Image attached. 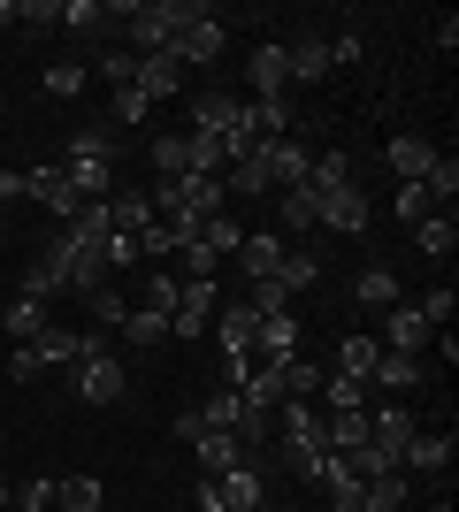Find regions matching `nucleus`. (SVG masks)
Wrapping results in <instances>:
<instances>
[{"mask_svg": "<svg viewBox=\"0 0 459 512\" xmlns=\"http://www.w3.org/2000/svg\"><path fill=\"white\" fill-rule=\"evenodd\" d=\"M222 46H230L222 16H215V8H192V0H184V23H176V39H169V62H176V69H192V62L207 69Z\"/></svg>", "mask_w": 459, "mask_h": 512, "instance_id": "nucleus-1", "label": "nucleus"}, {"mask_svg": "<svg viewBox=\"0 0 459 512\" xmlns=\"http://www.w3.org/2000/svg\"><path fill=\"white\" fill-rule=\"evenodd\" d=\"M176 436H184V444H199V474H207V482H215V474H230V467H253V451H245L230 428H199L192 413H184V421H176Z\"/></svg>", "mask_w": 459, "mask_h": 512, "instance_id": "nucleus-2", "label": "nucleus"}, {"mask_svg": "<svg viewBox=\"0 0 459 512\" xmlns=\"http://www.w3.org/2000/svg\"><path fill=\"white\" fill-rule=\"evenodd\" d=\"M123 390H131V367H123V352H115V344L77 360V398H85V406H115Z\"/></svg>", "mask_w": 459, "mask_h": 512, "instance_id": "nucleus-3", "label": "nucleus"}, {"mask_svg": "<svg viewBox=\"0 0 459 512\" xmlns=\"http://www.w3.org/2000/svg\"><path fill=\"white\" fill-rule=\"evenodd\" d=\"M176 23H184V0H138V8H131V39H138V54H169Z\"/></svg>", "mask_w": 459, "mask_h": 512, "instance_id": "nucleus-4", "label": "nucleus"}, {"mask_svg": "<svg viewBox=\"0 0 459 512\" xmlns=\"http://www.w3.org/2000/svg\"><path fill=\"white\" fill-rule=\"evenodd\" d=\"M261 161H268V192H291V184H306V169H314V146L291 130V138H268Z\"/></svg>", "mask_w": 459, "mask_h": 512, "instance_id": "nucleus-5", "label": "nucleus"}, {"mask_svg": "<svg viewBox=\"0 0 459 512\" xmlns=\"http://www.w3.org/2000/svg\"><path fill=\"white\" fill-rule=\"evenodd\" d=\"M215 321V283H199V276H184L176 283V306H169V337H192L199 344V329Z\"/></svg>", "mask_w": 459, "mask_h": 512, "instance_id": "nucleus-6", "label": "nucleus"}, {"mask_svg": "<svg viewBox=\"0 0 459 512\" xmlns=\"http://www.w3.org/2000/svg\"><path fill=\"white\" fill-rule=\"evenodd\" d=\"M322 230H337V237H360L375 222V199L360 192V184H345V192H322V214H314Z\"/></svg>", "mask_w": 459, "mask_h": 512, "instance_id": "nucleus-7", "label": "nucleus"}, {"mask_svg": "<svg viewBox=\"0 0 459 512\" xmlns=\"http://www.w3.org/2000/svg\"><path fill=\"white\" fill-rule=\"evenodd\" d=\"M429 337H437V329H429V314L398 299L391 321H383V352H406V360H421V352H429Z\"/></svg>", "mask_w": 459, "mask_h": 512, "instance_id": "nucleus-8", "label": "nucleus"}, {"mask_svg": "<svg viewBox=\"0 0 459 512\" xmlns=\"http://www.w3.org/2000/svg\"><path fill=\"white\" fill-rule=\"evenodd\" d=\"M23 199H39V207H54L69 222V214L85 207V199H77V184H69V169L62 161H54V169H23Z\"/></svg>", "mask_w": 459, "mask_h": 512, "instance_id": "nucleus-9", "label": "nucleus"}, {"mask_svg": "<svg viewBox=\"0 0 459 512\" xmlns=\"http://www.w3.org/2000/svg\"><path fill=\"white\" fill-rule=\"evenodd\" d=\"M414 436H421V421H414V413H406V406H383V413H368V444L383 451L391 467H398V459H406V444H414Z\"/></svg>", "mask_w": 459, "mask_h": 512, "instance_id": "nucleus-10", "label": "nucleus"}, {"mask_svg": "<svg viewBox=\"0 0 459 512\" xmlns=\"http://www.w3.org/2000/svg\"><path fill=\"white\" fill-rule=\"evenodd\" d=\"M100 207H108V237H131V245H138V237L153 230V199L138 192V184H123V192L100 199Z\"/></svg>", "mask_w": 459, "mask_h": 512, "instance_id": "nucleus-11", "label": "nucleus"}, {"mask_svg": "<svg viewBox=\"0 0 459 512\" xmlns=\"http://www.w3.org/2000/svg\"><path fill=\"white\" fill-rule=\"evenodd\" d=\"M245 77L261 85V100H291V54L276 39H261L253 46V62H245Z\"/></svg>", "mask_w": 459, "mask_h": 512, "instance_id": "nucleus-12", "label": "nucleus"}, {"mask_svg": "<svg viewBox=\"0 0 459 512\" xmlns=\"http://www.w3.org/2000/svg\"><path fill=\"white\" fill-rule=\"evenodd\" d=\"M192 245H199V253H207V260L222 268V260H238V245H245V222H238L230 207H222V214H207V222L192 230Z\"/></svg>", "mask_w": 459, "mask_h": 512, "instance_id": "nucleus-13", "label": "nucleus"}, {"mask_svg": "<svg viewBox=\"0 0 459 512\" xmlns=\"http://www.w3.org/2000/svg\"><path fill=\"white\" fill-rule=\"evenodd\" d=\"M207 329L222 337V360H238V352H253V329H261V314L238 299V306H215V321H207Z\"/></svg>", "mask_w": 459, "mask_h": 512, "instance_id": "nucleus-14", "label": "nucleus"}, {"mask_svg": "<svg viewBox=\"0 0 459 512\" xmlns=\"http://www.w3.org/2000/svg\"><path fill=\"white\" fill-rule=\"evenodd\" d=\"M406 505H414V474H406V467L360 482V512H406Z\"/></svg>", "mask_w": 459, "mask_h": 512, "instance_id": "nucleus-15", "label": "nucleus"}, {"mask_svg": "<svg viewBox=\"0 0 459 512\" xmlns=\"http://www.w3.org/2000/svg\"><path fill=\"white\" fill-rule=\"evenodd\" d=\"M215 497H222V512H268L261 467H230V474H215Z\"/></svg>", "mask_w": 459, "mask_h": 512, "instance_id": "nucleus-16", "label": "nucleus"}, {"mask_svg": "<svg viewBox=\"0 0 459 512\" xmlns=\"http://www.w3.org/2000/svg\"><path fill=\"white\" fill-rule=\"evenodd\" d=\"M398 467H406V474H444V467H452V428H421Z\"/></svg>", "mask_w": 459, "mask_h": 512, "instance_id": "nucleus-17", "label": "nucleus"}, {"mask_svg": "<svg viewBox=\"0 0 459 512\" xmlns=\"http://www.w3.org/2000/svg\"><path fill=\"white\" fill-rule=\"evenodd\" d=\"M284 253H291L284 237H268V230H245V245H238V268H245L253 283H261V276H276V268H284Z\"/></svg>", "mask_w": 459, "mask_h": 512, "instance_id": "nucleus-18", "label": "nucleus"}, {"mask_svg": "<svg viewBox=\"0 0 459 512\" xmlns=\"http://www.w3.org/2000/svg\"><path fill=\"white\" fill-rule=\"evenodd\" d=\"M383 161L398 169V184H421V176H429V161H437V146L406 130V138H391V146H383Z\"/></svg>", "mask_w": 459, "mask_h": 512, "instance_id": "nucleus-19", "label": "nucleus"}, {"mask_svg": "<svg viewBox=\"0 0 459 512\" xmlns=\"http://www.w3.org/2000/svg\"><path fill=\"white\" fill-rule=\"evenodd\" d=\"M253 352H261V360H299V314H268L261 329H253Z\"/></svg>", "mask_w": 459, "mask_h": 512, "instance_id": "nucleus-20", "label": "nucleus"}, {"mask_svg": "<svg viewBox=\"0 0 459 512\" xmlns=\"http://www.w3.org/2000/svg\"><path fill=\"white\" fill-rule=\"evenodd\" d=\"M31 352H39V367H77V352H85V329H62V321H46L39 337H31Z\"/></svg>", "mask_w": 459, "mask_h": 512, "instance_id": "nucleus-21", "label": "nucleus"}, {"mask_svg": "<svg viewBox=\"0 0 459 512\" xmlns=\"http://www.w3.org/2000/svg\"><path fill=\"white\" fill-rule=\"evenodd\" d=\"M131 85L146 92V100H169V92H184V69H176L169 54H138V69H131Z\"/></svg>", "mask_w": 459, "mask_h": 512, "instance_id": "nucleus-22", "label": "nucleus"}, {"mask_svg": "<svg viewBox=\"0 0 459 512\" xmlns=\"http://www.w3.org/2000/svg\"><path fill=\"white\" fill-rule=\"evenodd\" d=\"M46 321H54V306H46V299H23V291H16L8 306H0V329H8L16 344H31V337L46 329Z\"/></svg>", "mask_w": 459, "mask_h": 512, "instance_id": "nucleus-23", "label": "nucleus"}, {"mask_svg": "<svg viewBox=\"0 0 459 512\" xmlns=\"http://www.w3.org/2000/svg\"><path fill=\"white\" fill-rule=\"evenodd\" d=\"M276 428H284V444H322V413H314V398H284V406H276Z\"/></svg>", "mask_w": 459, "mask_h": 512, "instance_id": "nucleus-24", "label": "nucleus"}, {"mask_svg": "<svg viewBox=\"0 0 459 512\" xmlns=\"http://www.w3.org/2000/svg\"><path fill=\"white\" fill-rule=\"evenodd\" d=\"M291 85H322L329 77V39H291Z\"/></svg>", "mask_w": 459, "mask_h": 512, "instance_id": "nucleus-25", "label": "nucleus"}, {"mask_svg": "<svg viewBox=\"0 0 459 512\" xmlns=\"http://www.w3.org/2000/svg\"><path fill=\"white\" fill-rule=\"evenodd\" d=\"M69 184H77V199H115L123 184H115V161H62Z\"/></svg>", "mask_w": 459, "mask_h": 512, "instance_id": "nucleus-26", "label": "nucleus"}, {"mask_svg": "<svg viewBox=\"0 0 459 512\" xmlns=\"http://www.w3.org/2000/svg\"><path fill=\"white\" fill-rule=\"evenodd\" d=\"M322 444H329V451H360V444H368V406L329 413V421H322Z\"/></svg>", "mask_w": 459, "mask_h": 512, "instance_id": "nucleus-27", "label": "nucleus"}, {"mask_svg": "<svg viewBox=\"0 0 459 512\" xmlns=\"http://www.w3.org/2000/svg\"><path fill=\"white\" fill-rule=\"evenodd\" d=\"M62 161H115V130L108 123H85L77 138H62Z\"/></svg>", "mask_w": 459, "mask_h": 512, "instance_id": "nucleus-28", "label": "nucleus"}, {"mask_svg": "<svg viewBox=\"0 0 459 512\" xmlns=\"http://www.w3.org/2000/svg\"><path fill=\"white\" fill-rule=\"evenodd\" d=\"M375 360H383V344H375V337H345V344H337V375H352V383H368Z\"/></svg>", "mask_w": 459, "mask_h": 512, "instance_id": "nucleus-29", "label": "nucleus"}, {"mask_svg": "<svg viewBox=\"0 0 459 512\" xmlns=\"http://www.w3.org/2000/svg\"><path fill=\"white\" fill-rule=\"evenodd\" d=\"M123 344H138V352H146V344H169V314H161V306H131Z\"/></svg>", "mask_w": 459, "mask_h": 512, "instance_id": "nucleus-30", "label": "nucleus"}, {"mask_svg": "<svg viewBox=\"0 0 459 512\" xmlns=\"http://www.w3.org/2000/svg\"><path fill=\"white\" fill-rule=\"evenodd\" d=\"M100 505H108L100 474H62V512H100Z\"/></svg>", "mask_w": 459, "mask_h": 512, "instance_id": "nucleus-31", "label": "nucleus"}, {"mask_svg": "<svg viewBox=\"0 0 459 512\" xmlns=\"http://www.w3.org/2000/svg\"><path fill=\"white\" fill-rule=\"evenodd\" d=\"M421 383V360H406V352H383L368 375V390H414Z\"/></svg>", "mask_w": 459, "mask_h": 512, "instance_id": "nucleus-32", "label": "nucleus"}, {"mask_svg": "<svg viewBox=\"0 0 459 512\" xmlns=\"http://www.w3.org/2000/svg\"><path fill=\"white\" fill-rule=\"evenodd\" d=\"M306 184H314V199H322V192H345V184H352V153H314Z\"/></svg>", "mask_w": 459, "mask_h": 512, "instance_id": "nucleus-33", "label": "nucleus"}, {"mask_svg": "<svg viewBox=\"0 0 459 512\" xmlns=\"http://www.w3.org/2000/svg\"><path fill=\"white\" fill-rule=\"evenodd\" d=\"M85 314H92V329H123V321H131V299H123L115 283H100V291L85 299Z\"/></svg>", "mask_w": 459, "mask_h": 512, "instance_id": "nucleus-34", "label": "nucleus"}, {"mask_svg": "<svg viewBox=\"0 0 459 512\" xmlns=\"http://www.w3.org/2000/svg\"><path fill=\"white\" fill-rule=\"evenodd\" d=\"M352 299H360V306H398V268H360Z\"/></svg>", "mask_w": 459, "mask_h": 512, "instance_id": "nucleus-35", "label": "nucleus"}, {"mask_svg": "<svg viewBox=\"0 0 459 512\" xmlns=\"http://www.w3.org/2000/svg\"><path fill=\"white\" fill-rule=\"evenodd\" d=\"M284 199V230H314V214H322V199H314V184H291V192H276Z\"/></svg>", "mask_w": 459, "mask_h": 512, "instance_id": "nucleus-36", "label": "nucleus"}, {"mask_svg": "<svg viewBox=\"0 0 459 512\" xmlns=\"http://www.w3.org/2000/svg\"><path fill=\"white\" fill-rule=\"evenodd\" d=\"M414 245H421V253H452V245H459V222H452V214H429V222H414Z\"/></svg>", "mask_w": 459, "mask_h": 512, "instance_id": "nucleus-37", "label": "nucleus"}, {"mask_svg": "<svg viewBox=\"0 0 459 512\" xmlns=\"http://www.w3.org/2000/svg\"><path fill=\"white\" fill-rule=\"evenodd\" d=\"M322 490H329V512H360V474H345L337 459L322 467Z\"/></svg>", "mask_w": 459, "mask_h": 512, "instance_id": "nucleus-38", "label": "nucleus"}, {"mask_svg": "<svg viewBox=\"0 0 459 512\" xmlns=\"http://www.w3.org/2000/svg\"><path fill=\"white\" fill-rule=\"evenodd\" d=\"M39 92H46V100H77V92H85V62H54L39 77Z\"/></svg>", "mask_w": 459, "mask_h": 512, "instance_id": "nucleus-39", "label": "nucleus"}, {"mask_svg": "<svg viewBox=\"0 0 459 512\" xmlns=\"http://www.w3.org/2000/svg\"><path fill=\"white\" fill-rule=\"evenodd\" d=\"M421 184H429V199H437V207H452V199H459V161H452V153H437Z\"/></svg>", "mask_w": 459, "mask_h": 512, "instance_id": "nucleus-40", "label": "nucleus"}, {"mask_svg": "<svg viewBox=\"0 0 459 512\" xmlns=\"http://www.w3.org/2000/svg\"><path fill=\"white\" fill-rule=\"evenodd\" d=\"M391 214H398V222H429V214H437V199H429V184H398Z\"/></svg>", "mask_w": 459, "mask_h": 512, "instance_id": "nucleus-41", "label": "nucleus"}, {"mask_svg": "<svg viewBox=\"0 0 459 512\" xmlns=\"http://www.w3.org/2000/svg\"><path fill=\"white\" fill-rule=\"evenodd\" d=\"M284 467L299 474V482H322V467H329V451H322V444H284Z\"/></svg>", "mask_w": 459, "mask_h": 512, "instance_id": "nucleus-42", "label": "nucleus"}, {"mask_svg": "<svg viewBox=\"0 0 459 512\" xmlns=\"http://www.w3.org/2000/svg\"><path fill=\"white\" fill-rule=\"evenodd\" d=\"M16 505H23V512H62V482H54V474H39V482H23Z\"/></svg>", "mask_w": 459, "mask_h": 512, "instance_id": "nucleus-43", "label": "nucleus"}, {"mask_svg": "<svg viewBox=\"0 0 459 512\" xmlns=\"http://www.w3.org/2000/svg\"><path fill=\"white\" fill-rule=\"evenodd\" d=\"M245 306H253V314H291V291H284V283H276V276H261V283H253V299H245Z\"/></svg>", "mask_w": 459, "mask_h": 512, "instance_id": "nucleus-44", "label": "nucleus"}, {"mask_svg": "<svg viewBox=\"0 0 459 512\" xmlns=\"http://www.w3.org/2000/svg\"><path fill=\"white\" fill-rule=\"evenodd\" d=\"M322 398H329V413H345V406H368V383H352V375H329V383H322Z\"/></svg>", "mask_w": 459, "mask_h": 512, "instance_id": "nucleus-45", "label": "nucleus"}, {"mask_svg": "<svg viewBox=\"0 0 459 512\" xmlns=\"http://www.w3.org/2000/svg\"><path fill=\"white\" fill-rule=\"evenodd\" d=\"M16 23H23V31H54V23H62V0H23Z\"/></svg>", "mask_w": 459, "mask_h": 512, "instance_id": "nucleus-46", "label": "nucleus"}, {"mask_svg": "<svg viewBox=\"0 0 459 512\" xmlns=\"http://www.w3.org/2000/svg\"><path fill=\"white\" fill-rule=\"evenodd\" d=\"M100 16H108L100 0H62V31H100Z\"/></svg>", "mask_w": 459, "mask_h": 512, "instance_id": "nucleus-47", "label": "nucleus"}, {"mask_svg": "<svg viewBox=\"0 0 459 512\" xmlns=\"http://www.w3.org/2000/svg\"><path fill=\"white\" fill-rule=\"evenodd\" d=\"M146 115H153L146 92H138V85H115V123H146Z\"/></svg>", "mask_w": 459, "mask_h": 512, "instance_id": "nucleus-48", "label": "nucleus"}, {"mask_svg": "<svg viewBox=\"0 0 459 512\" xmlns=\"http://www.w3.org/2000/svg\"><path fill=\"white\" fill-rule=\"evenodd\" d=\"M314 276H322V268H314L306 253H284V268H276V283H284V291H306Z\"/></svg>", "mask_w": 459, "mask_h": 512, "instance_id": "nucleus-49", "label": "nucleus"}, {"mask_svg": "<svg viewBox=\"0 0 459 512\" xmlns=\"http://www.w3.org/2000/svg\"><path fill=\"white\" fill-rule=\"evenodd\" d=\"M176 283H184V276H169V268H153V276H146V306H161V314H169V306H176Z\"/></svg>", "mask_w": 459, "mask_h": 512, "instance_id": "nucleus-50", "label": "nucleus"}, {"mask_svg": "<svg viewBox=\"0 0 459 512\" xmlns=\"http://www.w3.org/2000/svg\"><path fill=\"white\" fill-rule=\"evenodd\" d=\"M131 69H138V54H123V46L100 54V77H115V85H131Z\"/></svg>", "mask_w": 459, "mask_h": 512, "instance_id": "nucleus-51", "label": "nucleus"}, {"mask_svg": "<svg viewBox=\"0 0 459 512\" xmlns=\"http://www.w3.org/2000/svg\"><path fill=\"white\" fill-rule=\"evenodd\" d=\"M421 314H429V329H444V321H452V283H437V291L421 299Z\"/></svg>", "mask_w": 459, "mask_h": 512, "instance_id": "nucleus-52", "label": "nucleus"}, {"mask_svg": "<svg viewBox=\"0 0 459 512\" xmlns=\"http://www.w3.org/2000/svg\"><path fill=\"white\" fill-rule=\"evenodd\" d=\"M8 375H16V383H31V375H39V352H31V344H8Z\"/></svg>", "mask_w": 459, "mask_h": 512, "instance_id": "nucleus-53", "label": "nucleus"}, {"mask_svg": "<svg viewBox=\"0 0 459 512\" xmlns=\"http://www.w3.org/2000/svg\"><path fill=\"white\" fill-rule=\"evenodd\" d=\"M360 54H368V39H360V31H345V39H329V69H337V62H360Z\"/></svg>", "mask_w": 459, "mask_h": 512, "instance_id": "nucleus-54", "label": "nucleus"}, {"mask_svg": "<svg viewBox=\"0 0 459 512\" xmlns=\"http://www.w3.org/2000/svg\"><path fill=\"white\" fill-rule=\"evenodd\" d=\"M0 199H23V169H0Z\"/></svg>", "mask_w": 459, "mask_h": 512, "instance_id": "nucleus-55", "label": "nucleus"}, {"mask_svg": "<svg viewBox=\"0 0 459 512\" xmlns=\"http://www.w3.org/2000/svg\"><path fill=\"white\" fill-rule=\"evenodd\" d=\"M0 31H16V8H8V0H0Z\"/></svg>", "mask_w": 459, "mask_h": 512, "instance_id": "nucleus-56", "label": "nucleus"}, {"mask_svg": "<svg viewBox=\"0 0 459 512\" xmlns=\"http://www.w3.org/2000/svg\"><path fill=\"white\" fill-rule=\"evenodd\" d=\"M0 253H8V230H0Z\"/></svg>", "mask_w": 459, "mask_h": 512, "instance_id": "nucleus-57", "label": "nucleus"}, {"mask_svg": "<svg viewBox=\"0 0 459 512\" xmlns=\"http://www.w3.org/2000/svg\"><path fill=\"white\" fill-rule=\"evenodd\" d=\"M0 505H8V482H0Z\"/></svg>", "mask_w": 459, "mask_h": 512, "instance_id": "nucleus-58", "label": "nucleus"}, {"mask_svg": "<svg viewBox=\"0 0 459 512\" xmlns=\"http://www.w3.org/2000/svg\"><path fill=\"white\" fill-rule=\"evenodd\" d=\"M0 306H8V291H0Z\"/></svg>", "mask_w": 459, "mask_h": 512, "instance_id": "nucleus-59", "label": "nucleus"}, {"mask_svg": "<svg viewBox=\"0 0 459 512\" xmlns=\"http://www.w3.org/2000/svg\"><path fill=\"white\" fill-rule=\"evenodd\" d=\"M437 512H452V505H437Z\"/></svg>", "mask_w": 459, "mask_h": 512, "instance_id": "nucleus-60", "label": "nucleus"}]
</instances>
